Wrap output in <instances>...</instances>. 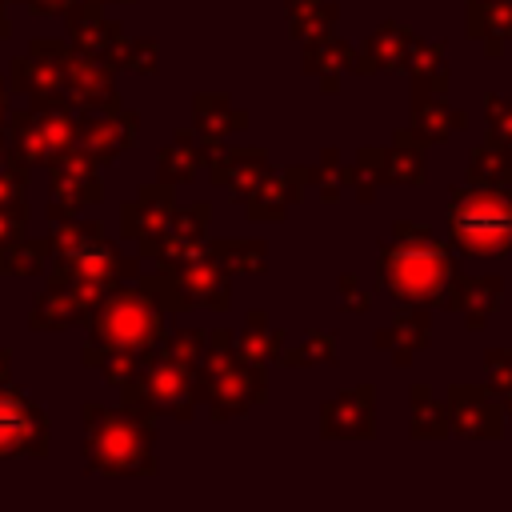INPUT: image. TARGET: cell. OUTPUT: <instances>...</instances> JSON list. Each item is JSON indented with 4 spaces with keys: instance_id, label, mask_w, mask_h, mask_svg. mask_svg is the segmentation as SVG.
Listing matches in <instances>:
<instances>
[{
    "instance_id": "1",
    "label": "cell",
    "mask_w": 512,
    "mask_h": 512,
    "mask_svg": "<svg viewBox=\"0 0 512 512\" xmlns=\"http://www.w3.org/2000/svg\"><path fill=\"white\" fill-rule=\"evenodd\" d=\"M4 136L12 156L24 164H52L76 144V120L60 104H36L28 112H16L4 120Z\"/></svg>"
},
{
    "instance_id": "2",
    "label": "cell",
    "mask_w": 512,
    "mask_h": 512,
    "mask_svg": "<svg viewBox=\"0 0 512 512\" xmlns=\"http://www.w3.org/2000/svg\"><path fill=\"white\" fill-rule=\"evenodd\" d=\"M88 424V468L92 472H140L148 464V436L128 424L116 412H104L96 404L84 408Z\"/></svg>"
},
{
    "instance_id": "3",
    "label": "cell",
    "mask_w": 512,
    "mask_h": 512,
    "mask_svg": "<svg viewBox=\"0 0 512 512\" xmlns=\"http://www.w3.org/2000/svg\"><path fill=\"white\" fill-rule=\"evenodd\" d=\"M8 348H0V460L44 456L48 452V416L12 384Z\"/></svg>"
},
{
    "instance_id": "4",
    "label": "cell",
    "mask_w": 512,
    "mask_h": 512,
    "mask_svg": "<svg viewBox=\"0 0 512 512\" xmlns=\"http://www.w3.org/2000/svg\"><path fill=\"white\" fill-rule=\"evenodd\" d=\"M68 60L60 40H32L28 52L12 60V88L32 96V104H60L68 96Z\"/></svg>"
},
{
    "instance_id": "5",
    "label": "cell",
    "mask_w": 512,
    "mask_h": 512,
    "mask_svg": "<svg viewBox=\"0 0 512 512\" xmlns=\"http://www.w3.org/2000/svg\"><path fill=\"white\" fill-rule=\"evenodd\" d=\"M104 288L96 284H80V280H48V292L36 296L32 312H28V328L32 332H56V328H72L80 324Z\"/></svg>"
},
{
    "instance_id": "6",
    "label": "cell",
    "mask_w": 512,
    "mask_h": 512,
    "mask_svg": "<svg viewBox=\"0 0 512 512\" xmlns=\"http://www.w3.org/2000/svg\"><path fill=\"white\" fill-rule=\"evenodd\" d=\"M48 172H52V204H48L52 220H68L72 212H80V204L100 200V184L92 176V156L64 152L60 160L48 164Z\"/></svg>"
},
{
    "instance_id": "7",
    "label": "cell",
    "mask_w": 512,
    "mask_h": 512,
    "mask_svg": "<svg viewBox=\"0 0 512 512\" xmlns=\"http://www.w3.org/2000/svg\"><path fill=\"white\" fill-rule=\"evenodd\" d=\"M68 100H76L84 108L112 104V84H108V72L100 68V60H92V56L68 60Z\"/></svg>"
},
{
    "instance_id": "8",
    "label": "cell",
    "mask_w": 512,
    "mask_h": 512,
    "mask_svg": "<svg viewBox=\"0 0 512 512\" xmlns=\"http://www.w3.org/2000/svg\"><path fill=\"white\" fill-rule=\"evenodd\" d=\"M128 140H132V116H120V120H92V124H80V128H76V144H80V152L92 156V160L116 156Z\"/></svg>"
},
{
    "instance_id": "9",
    "label": "cell",
    "mask_w": 512,
    "mask_h": 512,
    "mask_svg": "<svg viewBox=\"0 0 512 512\" xmlns=\"http://www.w3.org/2000/svg\"><path fill=\"white\" fill-rule=\"evenodd\" d=\"M48 256H52L48 240H16V244L0 248V276H36V272H44Z\"/></svg>"
},
{
    "instance_id": "10",
    "label": "cell",
    "mask_w": 512,
    "mask_h": 512,
    "mask_svg": "<svg viewBox=\"0 0 512 512\" xmlns=\"http://www.w3.org/2000/svg\"><path fill=\"white\" fill-rule=\"evenodd\" d=\"M24 188H28V164L20 156H8L0 164V208L24 204Z\"/></svg>"
},
{
    "instance_id": "11",
    "label": "cell",
    "mask_w": 512,
    "mask_h": 512,
    "mask_svg": "<svg viewBox=\"0 0 512 512\" xmlns=\"http://www.w3.org/2000/svg\"><path fill=\"white\" fill-rule=\"evenodd\" d=\"M24 224H28V204L16 208H0V248L24 240Z\"/></svg>"
},
{
    "instance_id": "12",
    "label": "cell",
    "mask_w": 512,
    "mask_h": 512,
    "mask_svg": "<svg viewBox=\"0 0 512 512\" xmlns=\"http://www.w3.org/2000/svg\"><path fill=\"white\" fill-rule=\"evenodd\" d=\"M28 4V12H36V16H48V12H72L80 0H24Z\"/></svg>"
},
{
    "instance_id": "13",
    "label": "cell",
    "mask_w": 512,
    "mask_h": 512,
    "mask_svg": "<svg viewBox=\"0 0 512 512\" xmlns=\"http://www.w3.org/2000/svg\"><path fill=\"white\" fill-rule=\"evenodd\" d=\"M4 120H8V80L0 76V132H4Z\"/></svg>"
},
{
    "instance_id": "14",
    "label": "cell",
    "mask_w": 512,
    "mask_h": 512,
    "mask_svg": "<svg viewBox=\"0 0 512 512\" xmlns=\"http://www.w3.org/2000/svg\"><path fill=\"white\" fill-rule=\"evenodd\" d=\"M8 156H12V148H8V136H4V132H0V164H4V160H8Z\"/></svg>"
},
{
    "instance_id": "15",
    "label": "cell",
    "mask_w": 512,
    "mask_h": 512,
    "mask_svg": "<svg viewBox=\"0 0 512 512\" xmlns=\"http://www.w3.org/2000/svg\"><path fill=\"white\" fill-rule=\"evenodd\" d=\"M8 32H12V28H8V16H4V0H0V40H4Z\"/></svg>"
}]
</instances>
